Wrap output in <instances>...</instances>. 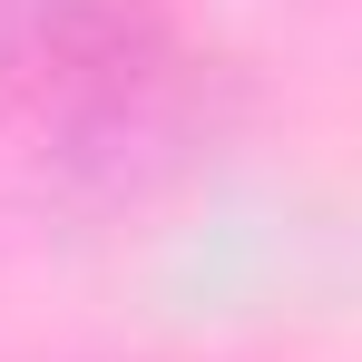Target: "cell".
<instances>
[{
	"mask_svg": "<svg viewBox=\"0 0 362 362\" xmlns=\"http://www.w3.org/2000/svg\"><path fill=\"white\" fill-rule=\"evenodd\" d=\"M147 0H0V98L30 118H108L147 88Z\"/></svg>",
	"mask_w": 362,
	"mask_h": 362,
	"instance_id": "obj_1",
	"label": "cell"
}]
</instances>
